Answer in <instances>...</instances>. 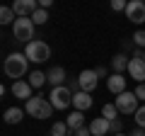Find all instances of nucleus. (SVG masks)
Here are the masks:
<instances>
[{"mask_svg":"<svg viewBox=\"0 0 145 136\" xmlns=\"http://www.w3.org/2000/svg\"><path fill=\"white\" fill-rule=\"evenodd\" d=\"M3 68H5V75L7 78H15L20 80L22 75L27 73V68H29V58L24 56V53H10V56L5 58V63H3Z\"/></svg>","mask_w":145,"mask_h":136,"instance_id":"f257e3e1","label":"nucleus"},{"mask_svg":"<svg viewBox=\"0 0 145 136\" xmlns=\"http://www.w3.org/2000/svg\"><path fill=\"white\" fill-rule=\"evenodd\" d=\"M24 112H27L29 117H34V119H48V117L53 114V105L48 102L46 97L36 95V97L27 100V105H24Z\"/></svg>","mask_w":145,"mask_h":136,"instance_id":"f03ea898","label":"nucleus"},{"mask_svg":"<svg viewBox=\"0 0 145 136\" xmlns=\"http://www.w3.org/2000/svg\"><path fill=\"white\" fill-rule=\"evenodd\" d=\"M24 56L34 63H44L51 58V46L46 42H41V39H34V42H29L24 46Z\"/></svg>","mask_w":145,"mask_h":136,"instance_id":"7ed1b4c3","label":"nucleus"},{"mask_svg":"<svg viewBox=\"0 0 145 136\" xmlns=\"http://www.w3.org/2000/svg\"><path fill=\"white\" fill-rule=\"evenodd\" d=\"M72 90L68 85H61V88H51V95H48V102L53 105V110H68L72 105Z\"/></svg>","mask_w":145,"mask_h":136,"instance_id":"20e7f679","label":"nucleus"},{"mask_svg":"<svg viewBox=\"0 0 145 136\" xmlns=\"http://www.w3.org/2000/svg\"><path fill=\"white\" fill-rule=\"evenodd\" d=\"M12 32H15V39L17 42H34V22H31V17H17L15 24H12Z\"/></svg>","mask_w":145,"mask_h":136,"instance_id":"39448f33","label":"nucleus"},{"mask_svg":"<svg viewBox=\"0 0 145 136\" xmlns=\"http://www.w3.org/2000/svg\"><path fill=\"white\" fill-rule=\"evenodd\" d=\"M116 110L121 112V114H135L138 112V97H135V92H121V95H116Z\"/></svg>","mask_w":145,"mask_h":136,"instance_id":"423d86ee","label":"nucleus"},{"mask_svg":"<svg viewBox=\"0 0 145 136\" xmlns=\"http://www.w3.org/2000/svg\"><path fill=\"white\" fill-rule=\"evenodd\" d=\"M126 17L133 24H143L145 22V3L143 0H131L128 7H126Z\"/></svg>","mask_w":145,"mask_h":136,"instance_id":"0eeeda50","label":"nucleus"},{"mask_svg":"<svg viewBox=\"0 0 145 136\" xmlns=\"http://www.w3.org/2000/svg\"><path fill=\"white\" fill-rule=\"evenodd\" d=\"M78 83H80V90H82V92H89V95H92L94 88H97V83H99V78H97L94 71H82V73L78 75Z\"/></svg>","mask_w":145,"mask_h":136,"instance_id":"6e6552de","label":"nucleus"},{"mask_svg":"<svg viewBox=\"0 0 145 136\" xmlns=\"http://www.w3.org/2000/svg\"><path fill=\"white\" fill-rule=\"evenodd\" d=\"M12 10H15L17 17H29V15H34V12L39 10V3H36V0H15Z\"/></svg>","mask_w":145,"mask_h":136,"instance_id":"1a4fd4ad","label":"nucleus"},{"mask_svg":"<svg viewBox=\"0 0 145 136\" xmlns=\"http://www.w3.org/2000/svg\"><path fill=\"white\" fill-rule=\"evenodd\" d=\"M128 73H131V78H133V80L145 83V61H143V58H131Z\"/></svg>","mask_w":145,"mask_h":136,"instance_id":"9d476101","label":"nucleus"},{"mask_svg":"<svg viewBox=\"0 0 145 136\" xmlns=\"http://www.w3.org/2000/svg\"><path fill=\"white\" fill-rule=\"evenodd\" d=\"M106 88H109V92H114V95L126 92V78L121 73H111L106 78Z\"/></svg>","mask_w":145,"mask_h":136,"instance_id":"9b49d317","label":"nucleus"},{"mask_svg":"<svg viewBox=\"0 0 145 136\" xmlns=\"http://www.w3.org/2000/svg\"><path fill=\"white\" fill-rule=\"evenodd\" d=\"M12 95L15 97H20V100H31V85H29V80H15L12 83Z\"/></svg>","mask_w":145,"mask_h":136,"instance_id":"f8f14e48","label":"nucleus"},{"mask_svg":"<svg viewBox=\"0 0 145 136\" xmlns=\"http://www.w3.org/2000/svg\"><path fill=\"white\" fill-rule=\"evenodd\" d=\"M89 131H92V136H106L109 131H111V121L104 119V117H97V119H92V124H89Z\"/></svg>","mask_w":145,"mask_h":136,"instance_id":"ddd939ff","label":"nucleus"},{"mask_svg":"<svg viewBox=\"0 0 145 136\" xmlns=\"http://www.w3.org/2000/svg\"><path fill=\"white\" fill-rule=\"evenodd\" d=\"M72 107H75L78 112L89 110V107H92V95H89V92H82V90L75 92V97H72Z\"/></svg>","mask_w":145,"mask_h":136,"instance_id":"4468645a","label":"nucleus"},{"mask_svg":"<svg viewBox=\"0 0 145 136\" xmlns=\"http://www.w3.org/2000/svg\"><path fill=\"white\" fill-rule=\"evenodd\" d=\"M46 75H48V83H51V88H61L63 80H65V68H63V66H53Z\"/></svg>","mask_w":145,"mask_h":136,"instance_id":"2eb2a0df","label":"nucleus"},{"mask_svg":"<svg viewBox=\"0 0 145 136\" xmlns=\"http://www.w3.org/2000/svg\"><path fill=\"white\" fill-rule=\"evenodd\" d=\"M65 124H68V129H72V134H75L78 129H82V126H85V114L75 110V112H72V114L65 119Z\"/></svg>","mask_w":145,"mask_h":136,"instance_id":"dca6fc26","label":"nucleus"},{"mask_svg":"<svg viewBox=\"0 0 145 136\" xmlns=\"http://www.w3.org/2000/svg\"><path fill=\"white\" fill-rule=\"evenodd\" d=\"M128 56L126 53H119V56H114V61H111V68H114V73H121L123 75V71H128Z\"/></svg>","mask_w":145,"mask_h":136,"instance_id":"f3484780","label":"nucleus"},{"mask_svg":"<svg viewBox=\"0 0 145 136\" xmlns=\"http://www.w3.org/2000/svg\"><path fill=\"white\" fill-rule=\"evenodd\" d=\"M22 117H24V110H20V107H10V110L5 112V121L7 124H20Z\"/></svg>","mask_w":145,"mask_h":136,"instance_id":"a211bd4d","label":"nucleus"},{"mask_svg":"<svg viewBox=\"0 0 145 136\" xmlns=\"http://www.w3.org/2000/svg\"><path fill=\"white\" fill-rule=\"evenodd\" d=\"M15 20H17V15H15L12 7H7V5L0 7V22H3V24H15Z\"/></svg>","mask_w":145,"mask_h":136,"instance_id":"6ab92c4d","label":"nucleus"},{"mask_svg":"<svg viewBox=\"0 0 145 136\" xmlns=\"http://www.w3.org/2000/svg\"><path fill=\"white\" fill-rule=\"evenodd\" d=\"M102 117L109 121H116L119 119V110H116V105H111V102H106V105L102 107Z\"/></svg>","mask_w":145,"mask_h":136,"instance_id":"aec40b11","label":"nucleus"},{"mask_svg":"<svg viewBox=\"0 0 145 136\" xmlns=\"http://www.w3.org/2000/svg\"><path fill=\"white\" fill-rule=\"evenodd\" d=\"M46 80H48V75L41 73V71H34V73L29 75V85H31V88H41Z\"/></svg>","mask_w":145,"mask_h":136,"instance_id":"412c9836","label":"nucleus"},{"mask_svg":"<svg viewBox=\"0 0 145 136\" xmlns=\"http://www.w3.org/2000/svg\"><path fill=\"white\" fill-rule=\"evenodd\" d=\"M51 136H68V124L65 121H53L51 131H48Z\"/></svg>","mask_w":145,"mask_h":136,"instance_id":"4be33fe9","label":"nucleus"},{"mask_svg":"<svg viewBox=\"0 0 145 136\" xmlns=\"http://www.w3.org/2000/svg\"><path fill=\"white\" fill-rule=\"evenodd\" d=\"M46 20H48V10H44V7H39V10L31 15V22H34V24H44Z\"/></svg>","mask_w":145,"mask_h":136,"instance_id":"5701e85b","label":"nucleus"},{"mask_svg":"<svg viewBox=\"0 0 145 136\" xmlns=\"http://www.w3.org/2000/svg\"><path fill=\"white\" fill-rule=\"evenodd\" d=\"M131 39H133V44H135L138 49H145V29H138Z\"/></svg>","mask_w":145,"mask_h":136,"instance_id":"b1692460","label":"nucleus"},{"mask_svg":"<svg viewBox=\"0 0 145 136\" xmlns=\"http://www.w3.org/2000/svg\"><path fill=\"white\" fill-rule=\"evenodd\" d=\"M135 124H138V129H145V105L138 107V112H135Z\"/></svg>","mask_w":145,"mask_h":136,"instance_id":"393cba45","label":"nucleus"},{"mask_svg":"<svg viewBox=\"0 0 145 136\" xmlns=\"http://www.w3.org/2000/svg\"><path fill=\"white\" fill-rule=\"evenodd\" d=\"M126 7H128L126 0H111V10L114 12H126Z\"/></svg>","mask_w":145,"mask_h":136,"instance_id":"a878e982","label":"nucleus"},{"mask_svg":"<svg viewBox=\"0 0 145 136\" xmlns=\"http://www.w3.org/2000/svg\"><path fill=\"white\" fill-rule=\"evenodd\" d=\"M133 92H135V97H138V100H145V83H138V88H135Z\"/></svg>","mask_w":145,"mask_h":136,"instance_id":"bb28decb","label":"nucleus"},{"mask_svg":"<svg viewBox=\"0 0 145 136\" xmlns=\"http://www.w3.org/2000/svg\"><path fill=\"white\" fill-rule=\"evenodd\" d=\"M94 73H97V78H106V75H109V71H106L104 66H99V68H94Z\"/></svg>","mask_w":145,"mask_h":136,"instance_id":"cd10ccee","label":"nucleus"},{"mask_svg":"<svg viewBox=\"0 0 145 136\" xmlns=\"http://www.w3.org/2000/svg\"><path fill=\"white\" fill-rule=\"evenodd\" d=\"M121 119H116V121H111V131H114V134H121Z\"/></svg>","mask_w":145,"mask_h":136,"instance_id":"c85d7f7f","label":"nucleus"},{"mask_svg":"<svg viewBox=\"0 0 145 136\" xmlns=\"http://www.w3.org/2000/svg\"><path fill=\"white\" fill-rule=\"evenodd\" d=\"M75 136H92V131H89V126H82V129L75 131Z\"/></svg>","mask_w":145,"mask_h":136,"instance_id":"c756f323","label":"nucleus"},{"mask_svg":"<svg viewBox=\"0 0 145 136\" xmlns=\"http://www.w3.org/2000/svg\"><path fill=\"white\" fill-rule=\"evenodd\" d=\"M51 5H53V0H41V3H39V7H44V10H48Z\"/></svg>","mask_w":145,"mask_h":136,"instance_id":"7c9ffc66","label":"nucleus"},{"mask_svg":"<svg viewBox=\"0 0 145 136\" xmlns=\"http://www.w3.org/2000/svg\"><path fill=\"white\" fill-rule=\"evenodd\" d=\"M131 136H145V129H133V131H131Z\"/></svg>","mask_w":145,"mask_h":136,"instance_id":"2f4dec72","label":"nucleus"},{"mask_svg":"<svg viewBox=\"0 0 145 136\" xmlns=\"http://www.w3.org/2000/svg\"><path fill=\"white\" fill-rule=\"evenodd\" d=\"M116 136H126V134H116Z\"/></svg>","mask_w":145,"mask_h":136,"instance_id":"473e14b6","label":"nucleus"},{"mask_svg":"<svg viewBox=\"0 0 145 136\" xmlns=\"http://www.w3.org/2000/svg\"><path fill=\"white\" fill-rule=\"evenodd\" d=\"M143 61H145V53H143Z\"/></svg>","mask_w":145,"mask_h":136,"instance_id":"72a5a7b5","label":"nucleus"},{"mask_svg":"<svg viewBox=\"0 0 145 136\" xmlns=\"http://www.w3.org/2000/svg\"><path fill=\"white\" fill-rule=\"evenodd\" d=\"M68 136H72V134H68Z\"/></svg>","mask_w":145,"mask_h":136,"instance_id":"f704fd0d","label":"nucleus"}]
</instances>
